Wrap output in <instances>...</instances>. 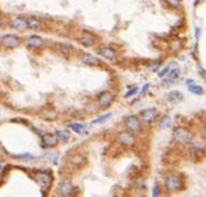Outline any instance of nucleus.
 Instances as JSON below:
<instances>
[{"instance_id": "f257e3e1", "label": "nucleus", "mask_w": 206, "mask_h": 197, "mask_svg": "<svg viewBox=\"0 0 206 197\" xmlns=\"http://www.w3.org/2000/svg\"><path fill=\"white\" fill-rule=\"evenodd\" d=\"M172 138L178 144H187L192 141V134L186 127H177L172 132Z\"/></svg>"}, {"instance_id": "f03ea898", "label": "nucleus", "mask_w": 206, "mask_h": 197, "mask_svg": "<svg viewBox=\"0 0 206 197\" xmlns=\"http://www.w3.org/2000/svg\"><path fill=\"white\" fill-rule=\"evenodd\" d=\"M165 186L169 191H176L182 186L181 177L177 173H169L165 177Z\"/></svg>"}, {"instance_id": "7ed1b4c3", "label": "nucleus", "mask_w": 206, "mask_h": 197, "mask_svg": "<svg viewBox=\"0 0 206 197\" xmlns=\"http://www.w3.org/2000/svg\"><path fill=\"white\" fill-rule=\"evenodd\" d=\"M124 127L128 131L138 132L141 130V120L136 116H128L124 118Z\"/></svg>"}, {"instance_id": "20e7f679", "label": "nucleus", "mask_w": 206, "mask_h": 197, "mask_svg": "<svg viewBox=\"0 0 206 197\" xmlns=\"http://www.w3.org/2000/svg\"><path fill=\"white\" fill-rule=\"evenodd\" d=\"M157 116H158V112H157V109L156 108H147V109H142L140 113H139V118L141 121H144V123H152V121H154L156 118H157Z\"/></svg>"}, {"instance_id": "39448f33", "label": "nucleus", "mask_w": 206, "mask_h": 197, "mask_svg": "<svg viewBox=\"0 0 206 197\" xmlns=\"http://www.w3.org/2000/svg\"><path fill=\"white\" fill-rule=\"evenodd\" d=\"M117 141L121 143V144H123L125 147H129V145H131L134 142H135V137H134V135L131 134V131H123V132H120L118 134V136H117Z\"/></svg>"}, {"instance_id": "423d86ee", "label": "nucleus", "mask_w": 206, "mask_h": 197, "mask_svg": "<svg viewBox=\"0 0 206 197\" xmlns=\"http://www.w3.org/2000/svg\"><path fill=\"white\" fill-rule=\"evenodd\" d=\"M113 101V95L110 93V91H104L100 94V96L98 99V102H99V106L101 108H106L109 107Z\"/></svg>"}, {"instance_id": "0eeeda50", "label": "nucleus", "mask_w": 206, "mask_h": 197, "mask_svg": "<svg viewBox=\"0 0 206 197\" xmlns=\"http://www.w3.org/2000/svg\"><path fill=\"white\" fill-rule=\"evenodd\" d=\"M35 179H36L38 184L42 188H48L51 185V181H52L50 174L46 173V172H38L36 176H35Z\"/></svg>"}, {"instance_id": "6e6552de", "label": "nucleus", "mask_w": 206, "mask_h": 197, "mask_svg": "<svg viewBox=\"0 0 206 197\" xmlns=\"http://www.w3.org/2000/svg\"><path fill=\"white\" fill-rule=\"evenodd\" d=\"M72 190H74V186L70 181H62L58 185V192L62 196H70L72 194Z\"/></svg>"}, {"instance_id": "1a4fd4ad", "label": "nucleus", "mask_w": 206, "mask_h": 197, "mask_svg": "<svg viewBox=\"0 0 206 197\" xmlns=\"http://www.w3.org/2000/svg\"><path fill=\"white\" fill-rule=\"evenodd\" d=\"M1 42L6 47H16L20 43V39L17 36H15V35H5L1 39Z\"/></svg>"}, {"instance_id": "9d476101", "label": "nucleus", "mask_w": 206, "mask_h": 197, "mask_svg": "<svg viewBox=\"0 0 206 197\" xmlns=\"http://www.w3.org/2000/svg\"><path fill=\"white\" fill-rule=\"evenodd\" d=\"M99 54L107 60H115L116 59V52L110 48V47H103L99 49Z\"/></svg>"}, {"instance_id": "9b49d317", "label": "nucleus", "mask_w": 206, "mask_h": 197, "mask_svg": "<svg viewBox=\"0 0 206 197\" xmlns=\"http://www.w3.org/2000/svg\"><path fill=\"white\" fill-rule=\"evenodd\" d=\"M166 100H167L169 102H172V103L180 102V101L183 100V94H182L181 91H178V90H172V91H170V93L166 95Z\"/></svg>"}, {"instance_id": "f8f14e48", "label": "nucleus", "mask_w": 206, "mask_h": 197, "mask_svg": "<svg viewBox=\"0 0 206 197\" xmlns=\"http://www.w3.org/2000/svg\"><path fill=\"white\" fill-rule=\"evenodd\" d=\"M58 142V137L53 135H45L42 137V145L43 147H54Z\"/></svg>"}, {"instance_id": "ddd939ff", "label": "nucleus", "mask_w": 206, "mask_h": 197, "mask_svg": "<svg viewBox=\"0 0 206 197\" xmlns=\"http://www.w3.org/2000/svg\"><path fill=\"white\" fill-rule=\"evenodd\" d=\"M27 45L29 47H33V48H38V47H41L43 45V40L40 36H36V35H33L30 36L29 39L27 40Z\"/></svg>"}, {"instance_id": "4468645a", "label": "nucleus", "mask_w": 206, "mask_h": 197, "mask_svg": "<svg viewBox=\"0 0 206 197\" xmlns=\"http://www.w3.org/2000/svg\"><path fill=\"white\" fill-rule=\"evenodd\" d=\"M11 24L16 30H24V29L28 28V20H24V18H16V20H12Z\"/></svg>"}, {"instance_id": "2eb2a0df", "label": "nucleus", "mask_w": 206, "mask_h": 197, "mask_svg": "<svg viewBox=\"0 0 206 197\" xmlns=\"http://www.w3.org/2000/svg\"><path fill=\"white\" fill-rule=\"evenodd\" d=\"M180 73H181V71H180V69H174V70H170L169 71V73L166 75V78H165V83H172L174 81H176V79L180 77Z\"/></svg>"}, {"instance_id": "dca6fc26", "label": "nucleus", "mask_w": 206, "mask_h": 197, "mask_svg": "<svg viewBox=\"0 0 206 197\" xmlns=\"http://www.w3.org/2000/svg\"><path fill=\"white\" fill-rule=\"evenodd\" d=\"M82 61L84 64H88V65H98L100 63L97 57H94L92 54H88V53H84L82 56Z\"/></svg>"}, {"instance_id": "f3484780", "label": "nucleus", "mask_w": 206, "mask_h": 197, "mask_svg": "<svg viewBox=\"0 0 206 197\" xmlns=\"http://www.w3.org/2000/svg\"><path fill=\"white\" fill-rule=\"evenodd\" d=\"M77 42L81 43L84 47H90V46L94 45V38H92L90 35H84V36L77 40Z\"/></svg>"}, {"instance_id": "a211bd4d", "label": "nucleus", "mask_w": 206, "mask_h": 197, "mask_svg": "<svg viewBox=\"0 0 206 197\" xmlns=\"http://www.w3.org/2000/svg\"><path fill=\"white\" fill-rule=\"evenodd\" d=\"M171 124H172V119H171L170 116H163L162 119L159 120V127H160L162 130L170 127V126H171Z\"/></svg>"}, {"instance_id": "6ab92c4d", "label": "nucleus", "mask_w": 206, "mask_h": 197, "mask_svg": "<svg viewBox=\"0 0 206 197\" xmlns=\"http://www.w3.org/2000/svg\"><path fill=\"white\" fill-rule=\"evenodd\" d=\"M188 90L190 91V93H193V94H197V95H203L205 91H204V88L203 87H200V85H198V84H190V85H188Z\"/></svg>"}, {"instance_id": "aec40b11", "label": "nucleus", "mask_w": 206, "mask_h": 197, "mask_svg": "<svg viewBox=\"0 0 206 197\" xmlns=\"http://www.w3.org/2000/svg\"><path fill=\"white\" fill-rule=\"evenodd\" d=\"M69 127L72 131H75L76 134H82L83 131H84V125L80 124V123H72V124L69 125Z\"/></svg>"}, {"instance_id": "412c9836", "label": "nucleus", "mask_w": 206, "mask_h": 197, "mask_svg": "<svg viewBox=\"0 0 206 197\" xmlns=\"http://www.w3.org/2000/svg\"><path fill=\"white\" fill-rule=\"evenodd\" d=\"M111 113H106V114H104V116H100L99 118L94 119L93 121H92V124H103V123H105L106 120L109 118H111Z\"/></svg>"}, {"instance_id": "4be33fe9", "label": "nucleus", "mask_w": 206, "mask_h": 197, "mask_svg": "<svg viewBox=\"0 0 206 197\" xmlns=\"http://www.w3.org/2000/svg\"><path fill=\"white\" fill-rule=\"evenodd\" d=\"M71 162L74 165H76V166H81V165L84 163V158H83L82 155H74L71 158Z\"/></svg>"}, {"instance_id": "5701e85b", "label": "nucleus", "mask_w": 206, "mask_h": 197, "mask_svg": "<svg viewBox=\"0 0 206 197\" xmlns=\"http://www.w3.org/2000/svg\"><path fill=\"white\" fill-rule=\"evenodd\" d=\"M41 27V23L39 22L38 20H28V28H30V29H39Z\"/></svg>"}, {"instance_id": "b1692460", "label": "nucleus", "mask_w": 206, "mask_h": 197, "mask_svg": "<svg viewBox=\"0 0 206 197\" xmlns=\"http://www.w3.org/2000/svg\"><path fill=\"white\" fill-rule=\"evenodd\" d=\"M56 136L58 137V139H61V141H68L69 134H68L66 131H57V132H56Z\"/></svg>"}, {"instance_id": "393cba45", "label": "nucleus", "mask_w": 206, "mask_h": 197, "mask_svg": "<svg viewBox=\"0 0 206 197\" xmlns=\"http://www.w3.org/2000/svg\"><path fill=\"white\" fill-rule=\"evenodd\" d=\"M165 1L174 9H177L181 6V0H165Z\"/></svg>"}, {"instance_id": "a878e982", "label": "nucleus", "mask_w": 206, "mask_h": 197, "mask_svg": "<svg viewBox=\"0 0 206 197\" xmlns=\"http://www.w3.org/2000/svg\"><path fill=\"white\" fill-rule=\"evenodd\" d=\"M139 91V88L138 87H134L133 89H130V90H128L125 94H124V98L125 99H128V98H130V96H133V95H135L136 93Z\"/></svg>"}, {"instance_id": "bb28decb", "label": "nucleus", "mask_w": 206, "mask_h": 197, "mask_svg": "<svg viewBox=\"0 0 206 197\" xmlns=\"http://www.w3.org/2000/svg\"><path fill=\"white\" fill-rule=\"evenodd\" d=\"M59 48H61V51L63 53H69L70 51H72V47L70 45H61Z\"/></svg>"}, {"instance_id": "cd10ccee", "label": "nucleus", "mask_w": 206, "mask_h": 197, "mask_svg": "<svg viewBox=\"0 0 206 197\" xmlns=\"http://www.w3.org/2000/svg\"><path fill=\"white\" fill-rule=\"evenodd\" d=\"M169 71H170V66H165V67H163V70L158 73V76H159L160 78H163L164 76H166V75L169 73Z\"/></svg>"}, {"instance_id": "c85d7f7f", "label": "nucleus", "mask_w": 206, "mask_h": 197, "mask_svg": "<svg viewBox=\"0 0 206 197\" xmlns=\"http://www.w3.org/2000/svg\"><path fill=\"white\" fill-rule=\"evenodd\" d=\"M152 195L156 197V196H159L160 195V189H159V185H154V188H153V191H152Z\"/></svg>"}, {"instance_id": "c756f323", "label": "nucleus", "mask_w": 206, "mask_h": 197, "mask_svg": "<svg viewBox=\"0 0 206 197\" xmlns=\"http://www.w3.org/2000/svg\"><path fill=\"white\" fill-rule=\"evenodd\" d=\"M47 158L50 159V160H51L52 162H54V163H56V162L58 161V158H57V155H56V154H53V153H48V154H47Z\"/></svg>"}, {"instance_id": "7c9ffc66", "label": "nucleus", "mask_w": 206, "mask_h": 197, "mask_svg": "<svg viewBox=\"0 0 206 197\" xmlns=\"http://www.w3.org/2000/svg\"><path fill=\"white\" fill-rule=\"evenodd\" d=\"M187 85H190V84H194V79H192V78H188V79H186V82H185Z\"/></svg>"}, {"instance_id": "2f4dec72", "label": "nucleus", "mask_w": 206, "mask_h": 197, "mask_svg": "<svg viewBox=\"0 0 206 197\" xmlns=\"http://www.w3.org/2000/svg\"><path fill=\"white\" fill-rule=\"evenodd\" d=\"M149 88V84H145L144 88H142V90H141V93H145V91H147V89Z\"/></svg>"}, {"instance_id": "473e14b6", "label": "nucleus", "mask_w": 206, "mask_h": 197, "mask_svg": "<svg viewBox=\"0 0 206 197\" xmlns=\"http://www.w3.org/2000/svg\"><path fill=\"white\" fill-rule=\"evenodd\" d=\"M203 132H204V135L206 136V123L203 125Z\"/></svg>"}, {"instance_id": "72a5a7b5", "label": "nucleus", "mask_w": 206, "mask_h": 197, "mask_svg": "<svg viewBox=\"0 0 206 197\" xmlns=\"http://www.w3.org/2000/svg\"><path fill=\"white\" fill-rule=\"evenodd\" d=\"M199 1H200V0H195V5H197V2H199Z\"/></svg>"}]
</instances>
